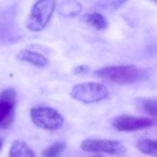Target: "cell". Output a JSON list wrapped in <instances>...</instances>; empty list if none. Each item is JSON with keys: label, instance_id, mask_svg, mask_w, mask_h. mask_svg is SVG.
Here are the masks:
<instances>
[{"label": "cell", "instance_id": "cell-8", "mask_svg": "<svg viewBox=\"0 0 157 157\" xmlns=\"http://www.w3.org/2000/svg\"><path fill=\"white\" fill-rule=\"evenodd\" d=\"M16 58L24 63H28L39 68H44L48 65V59L40 53L29 50H22L18 52Z\"/></svg>", "mask_w": 157, "mask_h": 157}, {"label": "cell", "instance_id": "cell-4", "mask_svg": "<svg viewBox=\"0 0 157 157\" xmlns=\"http://www.w3.org/2000/svg\"><path fill=\"white\" fill-rule=\"evenodd\" d=\"M33 123L44 130H58L63 125V116L57 110L50 107H36L30 110Z\"/></svg>", "mask_w": 157, "mask_h": 157}, {"label": "cell", "instance_id": "cell-11", "mask_svg": "<svg viewBox=\"0 0 157 157\" xmlns=\"http://www.w3.org/2000/svg\"><path fill=\"white\" fill-rule=\"evenodd\" d=\"M84 18H85V22L88 25H90L96 29H99V30L108 28V26H109V22H108L107 18L98 12H93V13L87 14Z\"/></svg>", "mask_w": 157, "mask_h": 157}, {"label": "cell", "instance_id": "cell-13", "mask_svg": "<svg viewBox=\"0 0 157 157\" xmlns=\"http://www.w3.org/2000/svg\"><path fill=\"white\" fill-rule=\"evenodd\" d=\"M66 147H67V145H66L65 142L57 141L46 146L42 151L41 155L42 157H60L63 155V153L65 152Z\"/></svg>", "mask_w": 157, "mask_h": 157}, {"label": "cell", "instance_id": "cell-7", "mask_svg": "<svg viewBox=\"0 0 157 157\" xmlns=\"http://www.w3.org/2000/svg\"><path fill=\"white\" fill-rule=\"evenodd\" d=\"M113 127L118 131H125V132H131V131H138L142 129L150 128V127L156 125V121L154 118L142 117V116H133V115H118L112 122Z\"/></svg>", "mask_w": 157, "mask_h": 157}, {"label": "cell", "instance_id": "cell-12", "mask_svg": "<svg viewBox=\"0 0 157 157\" xmlns=\"http://www.w3.org/2000/svg\"><path fill=\"white\" fill-rule=\"evenodd\" d=\"M137 148L142 154L157 157V140L142 139L137 142Z\"/></svg>", "mask_w": 157, "mask_h": 157}, {"label": "cell", "instance_id": "cell-17", "mask_svg": "<svg viewBox=\"0 0 157 157\" xmlns=\"http://www.w3.org/2000/svg\"><path fill=\"white\" fill-rule=\"evenodd\" d=\"M2 146H3V139H1V138H0V151H1Z\"/></svg>", "mask_w": 157, "mask_h": 157}, {"label": "cell", "instance_id": "cell-6", "mask_svg": "<svg viewBox=\"0 0 157 157\" xmlns=\"http://www.w3.org/2000/svg\"><path fill=\"white\" fill-rule=\"evenodd\" d=\"M81 148L87 153H102L116 156H122L126 153L124 144L115 140L86 139L82 141Z\"/></svg>", "mask_w": 157, "mask_h": 157}, {"label": "cell", "instance_id": "cell-16", "mask_svg": "<svg viewBox=\"0 0 157 157\" xmlns=\"http://www.w3.org/2000/svg\"><path fill=\"white\" fill-rule=\"evenodd\" d=\"M88 67H86V66H80L78 68H76L75 70H74V73H86V72L88 71Z\"/></svg>", "mask_w": 157, "mask_h": 157}, {"label": "cell", "instance_id": "cell-2", "mask_svg": "<svg viewBox=\"0 0 157 157\" xmlns=\"http://www.w3.org/2000/svg\"><path fill=\"white\" fill-rule=\"evenodd\" d=\"M55 10H56V0L36 1L26 21V28L33 33L42 31L50 23Z\"/></svg>", "mask_w": 157, "mask_h": 157}, {"label": "cell", "instance_id": "cell-14", "mask_svg": "<svg viewBox=\"0 0 157 157\" xmlns=\"http://www.w3.org/2000/svg\"><path fill=\"white\" fill-rule=\"evenodd\" d=\"M141 107L147 115L157 118V98L144 99L141 103Z\"/></svg>", "mask_w": 157, "mask_h": 157}, {"label": "cell", "instance_id": "cell-3", "mask_svg": "<svg viewBox=\"0 0 157 157\" xmlns=\"http://www.w3.org/2000/svg\"><path fill=\"white\" fill-rule=\"evenodd\" d=\"M70 96L78 102L90 105L107 100L110 97V92L103 84L87 82L73 86L70 92Z\"/></svg>", "mask_w": 157, "mask_h": 157}, {"label": "cell", "instance_id": "cell-5", "mask_svg": "<svg viewBox=\"0 0 157 157\" xmlns=\"http://www.w3.org/2000/svg\"><path fill=\"white\" fill-rule=\"evenodd\" d=\"M17 96L14 88H7L0 94V130L12 126L15 118Z\"/></svg>", "mask_w": 157, "mask_h": 157}, {"label": "cell", "instance_id": "cell-1", "mask_svg": "<svg viewBox=\"0 0 157 157\" xmlns=\"http://www.w3.org/2000/svg\"><path fill=\"white\" fill-rule=\"evenodd\" d=\"M95 76L115 84H132L146 81L148 72L135 65L107 66L94 72Z\"/></svg>", "mask_w": 157, "mask_h": 157}, {"label": "cell", "instance_id": "cell-9", "mask_svg": "<svg viewBox=\"0 0 157 157\" xmlns=\"http://www.w3.org/2000/svg\"><path fill=\"white\" fill-rule=\"evenodd\" d=\"M83 7L76 0H65L58 8V13L65 18H72L81 13Z\"/></svg>", "mask_w": 157, "mask_h": 157}, {"label": "cell", "instance_id": "cell-10", "mask_svg": "<svg viewBox=\"0 0 157 157\" xmlns=\"http://www.w3.org/2000/svg\"><path fill=\"white\" fill-rule=\"evenodd\" d=\"M9 157H36V155L27 143L21 140H15L10 147Z\"/></svg>", "mask_w": 157, "mask_h": 157}, {"label": "cell", "instance_id": "cell-18", "mask_svg": "<svg viewBox=\"0 0 157 157\" xmlns=\"http://www.w3.org/2000/svg\"><path fill=\"white\" fill-rule=\"evenodd\" d=\"M151 1H153V2H155L157 5V0H151Z\"/></svg>", "mask_w": 157, "mask_h": 157}, {"label": "cell", "instance_id": "cell-15", "mask_svg": "<svg viewBox=\"0 0 157 157\" xmlns=\"http://www.w3.org/2000/svg\"><path fill=\"white\" fill-rule=\"evenodd\" d=\"M128 0H100V6L109 10H117Z\"/></svg>", "mask_w": 157, "mask_h": 157}]
</instances>
